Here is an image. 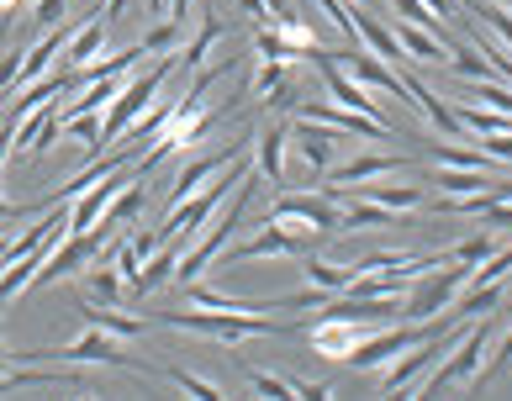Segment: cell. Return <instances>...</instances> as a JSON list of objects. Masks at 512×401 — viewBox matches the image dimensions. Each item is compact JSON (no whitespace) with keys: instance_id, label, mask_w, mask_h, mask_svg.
I'll return each instance as SVG.
<instances>
[{"instance_id":"1","label":"cell","mask_w":512,"mask_h":401,"mask_svg":"<svg viewBox=\"0 0 512 401\" xmlns=\"http://www.w3.org/2000/svg\"><path fill=\"white\" fill-rule=\"evenodd\" d=\"M491 338H497V328H491L486 317H476V328H465L460 343H454L439 365L417 380V396H444V391H454V386H470V380H476V370H481V359H486V349H491Z\"/></svg>"},{"instance_id":"2","label":"cell","mask_w":512,"mask_h":401,"mask_svg":"<svg viewBox=\"0 0 512 401\" xmlns=\"http://www.w3.org/2000/svg\"><path fill=\"white\" fill-rule=\"evenodd\" d=\"M169 74H175V53H164V59H159L154 69H143L138 80H127L117 95H111V106L101 111V148H106V143H117L122 132H127L132 122H138L148 106L159 101V90H164Z\"/></svg>"},{"instance_id":"3","label":"cell","mask_w":512,"mask_h":401,"mask_svg":"<svg viewBox=\"0 0 512 401\" xmlns=\"http://www.w3.org/2000/svg\"><path fill=\"white\" fill-rule=\"evenodd\" d=\"M249 201H254V175H249V180H243V185L233 190V196L222 201V217H217L212 233H201V238L180 254V264H175V280H180V285H196L206 264H212L227 243H233V233L243 227V212H249Z\"/></svg>"},{"instance_id":"4","label":"cell","mask_w":512,"mask_h":401,"mask_svg":"<svg viewBox=\"0 0 512 401\" xmlns=\"http://www.w3.org/2000/svg\"><path fill=\"white\" fill-rule=\"evenodd\" d=\"M164 328H180V333H196V338H217V343H243V338H264V333H286L275 317H259V312H164L159 317Z\"/></svg>"},{"instance_id":"5","label":"cell","mask_w":512,"mask_h":401,"mask_svg":"<svg viewBox=\"0 0 512 401\" xmlns=\"http://www.w3.org/2000/svg\"><path fill=\"white\" fill-rule=\"evenodd\" d=\"M27 359H37V365H127V370H138V375H148V380H159V370H148V365H138V359H127L122 349H117V338L111 333H101V328H85L74 343H64V349H32V354H16V365H27Z\"/></svg>"},{"instance_id":"6","label":"cell","mask_w":512,"mask_h":401,"mask_svg":"<svg viewBox=\"0 0 512 401\" xmlns=\"http://www.w3.org/2000/svg\"><path fill=\"white\" fill-rule=\"evenodd\" d=\"M307 254H312V233H307V227H286V222L264 217V227L254 238L227 243L217 259L222 264H249V259H307Z\"/></svg>"},{"instance_id":"7","label":"cell","mask_w":512,"mask_h":401,"mask_svg":"<svg viewBox=\"0 0 512 401\" xmlns=\"http://www.w3.org/2000/svg\"><path fill=\"white\" fill-rule=\"evenodd\" d=\"M417 338H423V322H407V317L402 322H381V328H370L344 359H338V365H349L359 375H365V370H386L391 359L402 354V349H412Z\"/></svg>"},{"instance_id":"8","label":"cell","mask_w":512,"mask_h":401,"mask_svg":"<svg viewBox=\"0 0 512 401\" xmlns=\"http://www.w3.org/2000/svg\"><path fill=\"white\" fill-rule=\"evenodd\" d=\"M465 280H470V270L460 264V270H439V275H417L412 280V291L402 296V317L407 322H433V317H444L449 307H454V296L465 291Z\"/></svg>"},{"instance_id":"9","label":"cell","mask_w":512,"mask_h":401,"mask_svg":"<svg viewBox=\"0 0 512 401\" xmlns=\"http://www.w3.org/2000/svg\"><path fill=\"white\" fill-rule=\"evenodd\" d=\"M111 238H117V233H111L106 222L85 227V233H64V243L53 248L48 259H43V270H37V280H32V285H59V280H69V275H80L85 264L96 259V254H101V248H106Z\"/></svg>"},{"instance_id":"10","label":"cell","mask_w":512,"mask_h":401,"mask_svg":"<svg viewBox=\"0 0 512 401\" xmlns=\"http://www.w3.org/2000/svg\"><path fill=\"white\" fill-rule=\"evenodd\" d=\"M275 222H296V227H307V233H338V201L328 196V190H317V196H275Z\"/></svg>"},{"instance_id":"11","label":"cell","mask_w":512,"mask_h":401,"mask_svg":"<svg viewBox=\"0 0 512 401\" xmlns=\"http://www.w3.org/2000/svg\"><path fill=\"white\" fill-rule=\"evenodd\" d=\"M59 138H64L59 106H37V111H27V117H16V127H11V154L37 159V154H48V148H59Z\"/></svg>"},{"instance_id":"12","label":"cell","mask_w":512,"mask_h":401,"mask_svg":"<svg viewBox=\"0 0 512 401\" xmlns=\"http://www.w3.org/2000/svg\"><path fill=\"white\" fill-rule=\"evenodd\" d=\"M243 143H249V138H233V143H222L217 154H206V159H196V164H185L180 175H175V185H169V206H180L185 196H196V190L212 180V175H222V169L243 154ZM169 206H164V212H169Z\"/></svg>"},{"instance_id":"13","label":"cell","mask_w":512,"mask_h":401,"mask_svg":"<svg viewBox=\"0 0 512 401\" xmlns=\"http://www.w3.org/2000/svg\"><path fill=\"white\" fill-rule=\"evenodd\" d=\"M407 169V154H359L349 164H338L322 175V190H344V185H359V180H381V175H396Z\"/></svg>"},{"instance_id":"14","label":"cell","mask_w":512,"mask_h":401,"mask_svg":"<svg viewBox=\"0 0 512 401\" xmlns=\"http://www.w3.org/2000/svg\"><path fill=\"white\" fill-rule=\"evenodd\" d=\"M333 143H338V132H328L322 122L296 117V127H291V148L301 154V164H307L312 175H328V169H333Z\"/></svg>"},{"instance_id":"15","label":"cell","mask_w":512,"mask_h":401,"mask_svg":"<svg viewBox=\"0 0 512 401\" xmlns=\"http://www.w3.org/2000/svg\"><path fill=\"white\" fill-rule=\"evenodd\" d=\"M370 333V322H344V317H322L317 328H307V343L322 359H344L359 338Z\"/></svg>"},{"instance_id":"16","label":"cell","mask_w":512,"mask_h":401,"mask_svg":"<svg viewBox=\"0 0 512 401\" xmlns=\"http://www.w3.org/2000/svg\"><path fill=\"white\" fill-rule=\"evenodd\" d=\"M391 32H396V43H402V53H407V59H417V64H449V53H454V43H444L439 32L407 22V16H396Z\"/></svg>"},{"instance_id":"17","label":"cell","mask_w":512,"mask_h":401,"mask_svg":"<svg viewBox=\"0 0 512 401\" xmlns=\"http://www.w3.org/2000/svg\"><path fill=\"white\" fill-rule=\"evenodd\" d=\"M85 296L96 301V307H122V301H127V275L117 270V259H111V254L106 259L96 254L85 264Z\"/></svg>"},{"instance_id":"18","label":"cell","mask_w":512,"mask_h":401,"mask_svg":"<svg viewBox=\"0 0 512 401\" xmlns=\"http://www.w3.org/2000/svg\"><path fill=\"white\" fill-rule=\"evenodd\" d=\"M286 148H291V127H264L259 148H254V175L264 185H286Z\"/></svg>"},{"instance_id":"19","label":"cell","mask_w":512,"mask_h":401,"mask_svg":"<svg viewBox=\"0 0 512 401\" xmlns=\"http://www.w3.org/2000/svg\"><path fill=\"white\" fill-rule=\"evenodd\" d=\"M69 90H74V69H53V74H43V80H32V85H22L11 95V117H27V111H37V106H53Z\"/></svg>"},{"instance_id":"20","label":"cell","mask_w":512,"mask_h":401,"mask_svg":"<svg viewBox=\"0 0 512 401\" xmlns=\"http://www.w3.org/2000/svg\"><path fill=\"white\" fill-rule=\"evenodd\" d=\"M349 16H354V43L365 48V53H375V59H386V64H402V59H407L391 27L370 22V16H365V11H354V6H349Z\"/></svg>"},{"instance_id":"21","label":"cell","mask_w":512,"mask_h":401,"mask_svg":"<svg viewBox=\"0 0 512 401\" xmlns=\"http://www.w3.org/2000/svg\"><path fill=\"white\" fill-rule=\"evenodd\" d=\"M407 90H412V106L433 122V132H444V138H470L465 122H460V111H449V106H444V101H439V95H433L423 80H407Z\"/></svg>"},{"instance_id":"22","label":"cell","mask_w":512,"mask_h":401,"mask_svg":"<svg viewBox=\"0 0 512 401\" xmlns=\"http://www.w3.org/2000/svg\"><path fill=\"white\" fill-rule=\"evenodd\" d=\"M502 296H507V291H502V280H470L465 291L454 296V307H449V312L460 317V322H476V317H486V312H497V307H502Z\"/></svg>"},{"instance_id":"23","label":"cell","mask_w":512,"mask_h":401,"mask_svg":"<svg viewBox=\"0 0 512 401\" xmlns=\"http://www.w3.org/2000/svg\"><path fill=\"white\" fill-rule=\"evenodd\" d=\"M344 190L354 201H381L391 212H417V206H423V185H344Z\"/></svg>"},{"instance_id":"24","label":"cell","mask_w":512,"mask_h":401,"mask_svg":"<svg viewBox=\"0 0 512 401\" xmlns=\"http://www.w3.org/2000/svg\"><path fill=\"white\" fill-rule=\"evenodd\" d=\"M301 275H307V285H317V291H328V296H344L349 285H354V264H328V259H317V254H307L301 259Z\"/></svg>"},{"instance_id":"25","label":"cell","mask_w":512,"mask_h":401,"mask_svg":"<svg viewBox=\"0 0 512 401\" xmlns=\"http://www.w3.org/2000/svg\"><path fill=\"white\" fill-rule=\"evenodd\" d=\"M407 212H391V206L381 201H354L349 196V212L338 217V233H365V227H396Z\"/></svg>"},{"instance_id":"26","label":"cell","mask_w":512,"mask_h":401,"mask_svg":"<svg viewBox=\"0 0 512 401\" xmlns=\"http://www.w3.org/2000/svg\"><path fill=\"white\" fill-rule=\"evenodd\" d=\"M101 43H106V22H90V27H74L69 43H64V69H85L90 59H101Z\"/></svg>"},{"instance_id":"27","label":"cell","mask_w":512,"mask_h":401,"mask_svg":"<svg viewBox=\"0 0 512 401\" xmlns=\"http://www.w3.org/2000/svg\"><path fill=\"white\" fill-rule=\"evenodd\" d=\"M497 196H502V185H497V180H486V185H476V190H449V196H439V212H454V217H481Z\"/></svg>"},{"instance_id":"28","label":"cell","mask_w":512,"mask_h":401,"mask_svg":"<svg viewBox=\"0 0 512 401\" xmlns=\"http://www.w3.org/2000/svg\"><path fill=\"white\" fill-rule=\"evenodd\" d=\"M85 328H101L111 338H143L148 333V317H122V312H111V307H85Z\"/></svg>"},{"instance_id":"29","label":"cell","mask_w":512,"mask_h":401,"mask_svg":"<svg viewBox=\"0 0 512 401\" xmlns=\"http://www.w3.org/2000/svg\"><path fill=\"white\" fill-rule=\"evenodd\" d=\"M217 37H227V22H217V16H206V22H201V32H196L191 43H185V48L175 53V69H196V64L206 59V53H212V43H217Z\"/></svg>"},{"instance_id":"30","label":"cell","mask_w":512,"mask_h":401,"mask_svg":"<svg viewBox=\"0 0 512 401\" xmlns=\"http://www.w3.org/2000/svg\"><path fill=\"white\" fill-rule=\"evenodd\" d=\"M491 254H497V233H486V227H481L476 238H460L454 248H444V259H449V264H465V270H476V264H486Z\"/></svg>"},{"instance_id":"31","label":"cell","mask_w":512,"mask_h":401,"mask_svg":"<svg viewBox=\"0 0 512 401\" xmlns=\"http://www.w3.org/2000/svg\"><path fill=\"white\" fill-rule=\"evenodd\" d=\"M460 122H465V132H476V138H491V132H512V117H507V111H491V106H476V101H465Z\"/></svg>"},{"instance_id":"32","label":"cell","mask_w":512,"mask_h":401,"mask_svg":"<svg viewBox=\"0 0 512 401\" xmlns=\"http://www.w3.org/2000/svg\"><path fill=\"white\" fill-rule=\"evenodd\" d=\"M64 138H74L85 154H101V111H74V117H64Z\"/></svg>"},{"instance_id":"33","label":"cell","mask_w":512,"mask_h":401,"mask_svg":"<svg viewBox=\"0 0 512 401\" xmlns=\"http://www.w3.org/2000/svg\"><path fill=\"white\" fill-rule=\"evenodd\" d=\"M428 154L449 169H486V175H491V164H497L491 154H481V148H454V143H428Z\"/></svg>"},{"instance_id":"34","label":"cell","mask_w":512,"mask_h":401,"mask_svg":"<svg viewBox=\"0 0 512 401\" xmlns=\"http://www.w3.org/2000/svg\"><path fill=\"white\" fill-rule=\"evenodd\" d=\"M159 380H164V386H180L185 396H196V401H222V396H227L222 386H212V380H201V375H191V370H180V365H169V370H159Z\"/></svg>"},{"instance_id":"35","label":"cell","mask_w":512,"mask_h":401,"mask_svg":"<svg viewBox=\"0 0 512 401\" xmlns=\"http://www.w3.org/2000/svg\"><path fill=\"white\" fill-rule=\"evenodd\" d=\"M470 16H481V22L497 32V43L512 48V11L502 6V0H470Z\"/></svg>"},{"instance_id":"36","label":"cell","mask_w":512,"mask_h":401,"mask_svg":"<svg viewBox=\"0 0 512 401\" xmlns=\"http://www.w3.org/2000/svg\"><path fill=\"white\" fill-rule=\"evenodd\" d=\"M491 175H486V169H439V175H428V185L433 190H439V196H449V190H476V185H486Z\"/></svg>"},{"instance_id":"37","label":"cell","mask_w":512,"mask_h":401,"mask_svg":"<svg viewBox=\"0 0 512 401\" xmlns=\"http://www.w3.org/2000/svg\"><path fill=\"white\" fill-rule=\"evenodd\" d=\"M280 85H286V64H280V59H264L254 69V80H249V90L259 95V101H264V95H275Z\"/></svg>"},{"instance_id":"38","label":"cell","mask_w":512,"mask_h":401,"mask_svg":"<svg viewBox=\"0 0 512 401\" xmlns=\"http://www.w3.org/2000/svg\"><path fill=\"white\" fill-rule=\"evenodd\" d=\"M138 48H143V53H180V22H159Z\"/></svg>"},{"instance_id":"39","label":"cell","mask_w":512,"mask_h":401,"mask_svg":"<svg viewBox=\"0 0 512 401\" xmlns=\"http://www.w3.org/2000/svg\"><path fill=\"white\" fill-rule=\"evenodd\" d=\"M243 375H249V386H254L259 396L291 401V380H286V375H270V370H243Z\"/></svg>"},{"instance_id":"40","label":"cell","mask_w":512,"mask_h":401,"mask_svg":"<svg viewBox=\"0 0 512 401\" xmlns=\"http://www.w3.org/2000/svg\"><path fill=\"white\" fill-rule=\"evenodd\" d=\"M32 22H37V32H43V27H59L64 22V11H69V0H32Z\"/></svg>"},{"instance_id":"41","label":"cell","mask_w":512,"mask_h":401,"mask_svg":"<svg viewBox=\"0 0 512 401\" xmlns=\"http://www.w3.org/2000/svg\"><path fill=\"white\" fill-rule=\"evenodd\" d=\"M291 396H301V401H328L333 391L322 386V380H291Z\"/></svg>"},{"instance_id":"42","label":"cell","mask_w":512,"mask_h":401,"mask_svg":"<svg viewBox=\"0 0 512 401\" xmlns=\"http://www.w3.org/2000/svg\"><path fill=\"white\" fill-rule=\"evenodd\" d=\"M296 101H301V95H296L291 85H280L275 95H264V101H259V106H270V111H296Z\"/></svg>"},{"instance_id":"43","label":"cell","mask_w":512,"mask_h":401,"mask_svg":"<svg viewBox=\"0 0 512 401\" xmlns=\"http://www.w3.org/2000/svg\"><path fill=\"white\" fill-rule=\"evenodd\" d=\"M191 6H196V0H164L169 22H185V16H191Z\"/></svg>"},{"instance_id":"44","label":"cell","mask_w":512,"mask_h":401,"mask_svg":"<svg viewBox=\"0 0 512 401\" xmlns=\"http://www.w3.org/2000/svg\"><path fill=\"white\" fill-rule=\"evenodd\" d=\"M127 11V0H106V6H101V22L111 27V22H117V16Z\"/></svg>"},{"instance_id":"45","label":"cell","mask_w":512,"mask_h":401,"mask_svg":"<svg viewBox=\"0 0 512 401\" xmlns=\"http://www.w3.org/2000/svg\"><path fill=\"white\" fill-rule=\"evenodd\" d=\"M6 159H11V127L0 122V169H6Z\"/></svg>"},{"instance_id":"46","label":"cell","mask_w":512,"mask_h":401,"mask_svg":"<svg viewBox=\"0 0 512 401\" xmlns=\"http://www.w3.org/2000/svg\"><path fill=\"white\" fill-rule=\"evenodd\" d=\"M11 238H16L11 227H0V264H11Z\"/></svg>"},{"instance_id":"47","label":"cell","mask_w":512,"mask_h":401,"mask_svg":"<svg viewBox=\"0 0 512 401\" xmlns=\"http://www.w3.org/2000/svg\"><path fill=\"white\" fill-rule=\"evenodd\" d=\"M423 6H428L433 16H449V0H423Z\"/></svg>"},{"instance_id":"48","label":"cell","mask_w":512,"mask_h":401,"mask_svg":"<svg viewBox=\"0 0 512 401\" xmlns=\"http://www.w3.org/2000/svg\"><path fill=\"white\" fill-rule=\"evenodd\" d=\"M22 11V0H0V16H16Z\"/></svg>"},{"instance_id":"49","label":"cell","mask_w":512,"mask_h":401,"mask_svg":"<svg viewBox=\"0 0 512 401\" xmlns=\"http://www.w3.org/2000/svg\"><path fill=\"white\" fill-rule=\"evenodd\" d=\"M359 6H375V0H359Z\"/></svg>"}]
</instances>
